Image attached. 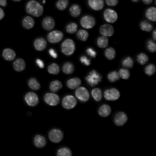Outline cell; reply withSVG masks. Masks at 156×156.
Listing matches in <instances>:
<instances>
[{"instance_id":"53","label":"cell","mask_w":156,"mask_h":156,"mask_svg":"<svg viewBox=\"0 0 156 156\" xmlns=\"http://www.w3.org/2000/svg\"><path fill=\"white\" fill-rule=\"evenodd\" d=\"M131 1L133 2H137L139 1L140 0H131Z\"/></svg>"},{"instance_id":"16","label":"cell","mask_w":156,"mask_h":156,"mask_svg":"<svg viewBox=\"0 0 156 156\" xmlns=\"http://www.w3.org/2000/svg\"><path fill=\"white\" fill-rule=\"evenodd\" d=\"M34 47L36 51H42L46 49L47 43L43 37H38L34 40L33 42Z\"/></svg>"},{"instance_id":"48","label":"cell","mask_w":156,"mask_h":156,"mask_svg":"<svg viewBox=\"0 0 156 156\" xmlns=\"http://www.w3.org/2000/svg\"><path fill=\"white\" fill-rule=\"evenodd\" d=\"M5 17V12L3 9L0 8V21L3 20Z\"/></svg>"},{"instance_id":"12","label":"cell","mask_w":156,"mask_h":156,"mask_svg":"<svg viewBox=\"0 0 156 156\" xmlns=\"http://www.w3.org/2000/svg\"><path fill=\"white\" fill-rule=\"evenodd\" d=\"M128 118L127 115L123 111H118L114 115L113 121L114 124L117 126H122L127 122Z\"/></svg>"},{"instance_id":"23","label":"cell","mask_w":156,"mask_h":156,"mask_svg":"<svg viewBox=\"0 0 156 156\" xmlns=\"http://www.w3.org/2000/svg\"><path fill=\"white\" fill-rule=\"evenodd\" d=\"M35 21L32 17L26 16L22 21V25L26 30H31L34 27Z\"/></svg>"},{"instance_id":"47","label":"cell","mask_w":156,"mask_h":156,"mask_svg":"<svg viewBox=\"0 0 156 156\" xmlns=\"http://www.w3.org/2000/svg\"><path fill=\"white\" fill-rule=\"evenodd\" d=\"M49 54L50 55L54 58H56L58 56L57 55V53H56V51L53 49H51L49 50Z\"/></svg>"},{"instance_id":"15","label":"cell","mask_w":156,"mask_h":156,"mask_svg":"<svg viewBox=\"0 0 156 156\" xmlns=\"http://www.w3.org/2000/svg\"><path fill=\"white\" fill-rule=\"evenodd\" d=\"M105 0H87L88 7L95 11L102 10L105 7Z\"/></svg>"},{"instance_id":"21","label":"cell","mask_w":156,"mask_h":156,"mask_svg":"<svg viewBox=\"0 0 156 156\" xmlns=\"http://www.w3.org/2000/svg\"><path fill=\"white\" fill-rule=\"evenodd\" d=\"M2 57L7 61H13L16 58V54L15 51L11 48H5L2 51Z\"/></svg>"},{"instance_id":"2","label":"cell","mask_w":156,"mask_h":156,"mask_svg":"<svg viewBox=\"0 0 156 156\" xmlns=\"http://www.w3.org/2000/svg\"><path fill=\"white\" fill-rule=\"evenodd\" d=\"M102 76L96 70L89 71L85 77V81L88 85L94 87L99 84L102 81Z\"/></svg>"},{"instance_id":"6","label":"cell","mask_w":156,"mask_h":156,"mask_svg":"<svg viewBox=\"0 0 156 156\" xmlns=\"http://www.w3.org/2000/svg\"><path fill=\"white\" fill-rule=\"evenodd\" d=\"M62 106L66 109H72L74 108L77 105V99L74 96L67 94L63 98Z\"/></svg>"},{"instance_id":"32","label":"cell","mask_w":156,"mask_h":156,"mask_svg":"<svg viewBox=\"0 0 156 156\" xmlns=\"http://www.w3.org/2000/svg\"><path fill=\"white\" fill-rule=\"evenodd\" d=\"M76 35L77 39L81 41L86 42L88 40L89 37V33L88 31L85 30H78L76 32Z\"/></svg>"},{"instance_id":"40","label":"cell","mask_w":156,"mask_h":156,"mask_svg":"<svg viewBox=\"0 0 156 156\" xmlns=\"http://www.w3.org/2000/svg\"><path fill=\"white\" fill-rule=\"evenodd\" d=\"M107 79L110 83H114L120 79L119 74L117 71H113L109 72L107 75Z\"/></svg>"},{"instance_id":"49","label":"cell","mask_w":156,"mask_h":156,"mask_svg":"<svg viewBox=\"0 0 156 156\" xmlns=\"http://www.w3.org/2000/svg\"><path fill=\"white\" fill-rule=\"evenodd\" d=\"M36 63L41 68H43L44 67V64L41 60H40V59H37V61H36Z\"/></svg>"},{"instance_id":"37","label":"cell","mask_w":156,"mask_h":156,"mask_svg":"<svg viewBox=\"0 0 156 156\" xmlns=\"http://www.w3.org/2000/svg\"><path fill=\"white\" fill-rule=\"evenodd\" d=\"M73 155L72 150L68 147H63L58 149L56 152L57 156H71Z\"/></svg>"},{"instance_id":"22","label":"cell","mask_w":156,"mask_h":156,"mask_svg":"<svg viewBox=\"0 0 156 156\" xmlns=\"http://www.w3.org/2000/svg\"><path fill=\"white\" fill-rule=\"evenodd\" d=\"M145 16L146 19L150 21L155 22L156 21V8L151 7L145 11Z\"/></svg>"},{"instance_id":"25","label":"cell","mask_w":156,"mask_h":156,"mask_svg":"<svg viewBox=\"0 0 156 156\" xmlns=\"http://www.w3.org/2000/svg\"><path fill=\"white\" fill-rule=\"evenodd\" d=\"M69 12L71 16L73 18H77L81 15L82 9L81 6L78 4H73L69 8Z\"/></svg>"},{"instance_id":"26","label":"cell","mask_w":156,"mask_h":156,"mask_svg":"<svg viewBox=\"0 0 156 156\" xmlns=\"http://www.w3.org/2000/svg\"><path fill=\"white\" fill-rule=\"evenodd\" d=\"M139 27L141 30L147 32L151 31L153 29V25L148 20H142L139 23Z\"/></svg>"},{"instance_id":"9","label":"cell","mask_w":156,"mask_h":156,"mask_svg":"<svg viewBox=\"0 0 156 156\" xmlns=\"http://www.w3.org/2000/svg\"><path fill=\"white\" fill-rule=\"evenodd\" d=\"M64 37L62 32L58 30H52L47 35V41L50 43L55 44L61 42Z\"/></svg>"},{"instance_id":"35","label":"cell","mask_w":156,"mask_h":156,"mask_svg":"<svg viewBox=\"0 0 156 156\" xmlns=\"http://www.w3.org/2000/svg\"><path fill=\"white\" fill-rule=\"evenodd\" d=\"M104 54L108 60H113L115 58L116 52L115 48L110 47L105 50Z\"/></svg>"},{"instance_id":"10","label":"cell","mask_w":156,"mask_h":156,"mask_svg":"<svg viewBox=\"0 0 156 156\" xmlns=\"http://www.w3.org/2000/svg\"><path fill=\"white\" fill-rule=\"evenodd\" d=\"M44 100L48 105L55 106L60 103V98L55 93H47L44 96Z\"/></svg>"},{"instance_id":"33","label":"cell","mask_w":156,"mask_h":156,"mask_svg":"<svg viewBox=\"0 0 156 156\" xmlns=\"http://www.w3.org/2000/svg\"><path fill=\"white\" fill-rule=\"evenodd\" d=\"M65 30L69 34L75 33L78 30V25L76 23L71 22L66 24Z\"/></svg>"},{"instance_id":"14","label":"cell","mask_w":156,"mask_h":156,"mask_svg":"<svg viewBox=\"0 0 156 156\" xmlns=\"http://www.w3.org/2000/svg\"><path fill=\"white\" fill-rule=\"evenodd\" d=\"M99 31L101 35L107 37H111L115 33L114 27L109 23H105L101 25L99 28Z\"/></svg>"},{"instance_id":"24","label":"cell","mask_w":156,"mask_h":156,"mask_svg":"<svg viewBox=\"0 0 156 156\" xmlns=\"http://www.w3.org/2000/svg\"><path fill=\"white\" fill-rule=\"evenodd\" d=\"M13 66L16 72H23L26 68V63L23 59L18 58L13 62Z\"/></svg>"},{"instance_id":"27","label":"cell","mask_w":156,"mask_h":156,"mask_svg":"<svg viewBox=\"0 0 156 156\" xmlns=\"http://www.w3.org/2000/svg\"><path fill=\"white\" fill-rule=\"evenodd\" d=\"M62 70L64 73L66 74H72L75 71L74 65L72 62H66L62 66Z\"/></svg>"},{"instance_id":"43","label":"cell","mask_w":156,"mask_h":156,"mask_svg":"<svg viewBox=\"0 0 156 156\" xmlns=\"http://www.w3.org/2000/svg\"><path fill=\"white\" fill-rule=\"evenodd\" d=\"M156 66L153 64L151 63L146 66L144 69V72L147 75L151 76L156 72Z\"/></svg>"},{"instance_id":"4","label":"cell","mask_w":156,"mask_h":156,"mask_svg":"<svg viewBox=\"0 0 156 156\" xmlns=\"http://www.w3.org/2000/svg\"><path fill=\"white\" fill-rule=\"evenodd\" d=\"M95 18L90 14H86L80 19V23L81 27L86 30L93 29L96 25Z\"/></svg>"},{"instance_id":"1","label":"cell","mask_w":156,"mask_h":156,"mask_svg":"<svg viewBox=\"0 0 156 156\" xmlns=\"http://www.w3.org/2000/svg\"><path fill=\"white\" fill-rule=\"evenodd\" d=\"M25 10L28 14L37 18L41 16L44 12L43 6L35 0L28 2L25 6Z\"/></svg>"},{"instance_id":"29","label":"cell","mask_w":156,"mask_h":156,"mask_svg":"<svg viewBox=\"0 0 156 156\" xmlns=\"http://www.w3.org/2000/svg\"><path fill=\"white\" fill-rule=\"evenodd\" d=\"M108 39L106 36H99L96 40V44L99 48L104 49L106 48L108 45Z\"/></svg>"},{"instance_id":"39","label":"cell","mask_w":156,"mask_h":156,"mask_svg":"<svg viewBox=\"0 0 156 156\" xmlns=\"http://www.w3.org/2000/svg\"><path fill=\"white\" fill-rule=\"evenodd\" d=\"M69 4V0H57L55 2V7L60 11L66 9Z\"/></svg>"},{"instance_id":"19","label":"cell","mask_w":156,"mask_h":156,"mask_svg":"<svg viewBox=\"0 0 156 156\" xmlns=\"http://www.w3.org/2000/svg\"><path fill=\"white\" fill-rule=\"evenodd\" d=\"M111 111V107L108 104H104L98 108V113L101 117L106 118L110 115Z\"/></svg>"},{"instance_id":"45","label":"cell","mask_w":156,"mask_h":156,"mask_svg":"<svg viewBox=\"0 0 156 156\" xmlns=\"http://www.w3.org/2000/svg\"><path fill=\"white\" fill-rule=\"evenodd\" d=\"M85 53L87 56L92 58H95L97 55L96 51L92 47H88L86 48Z\"/></svg>"},{"instance_id":"30","label":"cell","mask_w":156,"mask_h":156,"mask_svg":"<svg viewBox=\"0 0 156 156\" xmlns=\"http://www.w3.org/2000/svg\"><path fill=\"white\" fill-rule=\"evenodd\" d=\"M121 65L124 68L127 69L132 68L134 66V60L131 56H126L121 61Z\"/></svg>"},{"instance_id":"46","label":"cell","mask_w":156,"mask_h":156,"mask_svg":"<svg viewBox=\"0 0 156 156\" xmlns=\"http://www.w3.org/2000/svg\"><path fill=\"white\" fill-rule=\"evenodd\" d=\"M105 2L108 6L115 7L119 3V0H105Z\"/></svg>"},{"instance_id":"42","label":"cell","mask_w":156,"mask_h":156,"mask_svg":"<svg viewBox=\"0 0 156 156\" xmlns=\"http://www.w3.org/2000/svg\"><path fill=\"white\" fill-rule=\"evenodd\" d=\"M119 77L124 80H128L130 77V73L127 68H121L118 72Z\"/></svg>"},{"instance_id":"44","label":"cell","mask_w":156,"mask_h":156,"mask_svg":"<svg viewBox=\"0 0 156 156\" xmlns=\"http://www.w3.org/2000/svg\"><path fill=\"white\" fill-rule=\"evenodd\" d=\"M80 62L86 66H89L91 65V60L88 56L86 55H81L79 57Z\"/></svg>"},{"instance_id":"36","label":"cell","mask_w":156,"mask_h":156,"mask_svg":"<svg viewBox=\"0 0 156 156\" xmlns=\"http://www.w3.org/2000/svg\"><path fill=\"white\" fill-rule=\"evenodd\" d=\"M28 86L30 89L38 91L41 88V84L35 78H31L28 81Z\"/></svg>"},{"instance_id":"13","label":"cell","mask_w":156,"mask_h":156,"mask_svg":"<svg viewBox=\"0 0 156 156\" xmlns=\"http://www.w3.org/2000/svg\"><path fill=\"white\" fill-rule=\"evenodd\" d=\"M24 100L26 104L30 107H35L39 104L40 99L36 93L29 92L25 94Z\"/></svg>"},{"instance_id":"41","label":"cell","mask_w":156,"mask_h":156,"mask_svg":"<svg viewBox=\"0 0 156 156\" xmlns=\"http://www.w3.org/2000/svg\"><path fill=\"white\" fill-rule=\"evenodd\" d=\"M152 39H148L146 42V47L147 50L151 53H155L156 51V44Z\"/></svg>"},{"instance_id":"50","label":"cell","mask_w":156,"mask_h":156,"mask_svg":"<svg viewBox=\"0 0 156 156\" xmlns=\"http://www.w3.org/2000/svg\"><path fill=\"white\" fill-rule=\"evenodd\" d=\"M0 6L5 7L7 6V0H0Z\"/></svg>"},{"instance_id":"7","label":"cell","mask_w":156,"mask_h":156,"mask_svg":"<svg viewBox=\"0 0 156 156\" xmlns=\"http://www.w3.org/2000/svg\"><path fill=\"white\" fill-rule=\"evenodd\" d=\"M120 92L115 87L107 88L104 92V98L107 101H116L120 98Z\"/></svg>"},{"instance_id":"17","label":"cell","mask_w":156,"mask_h":156,"mask_svg":"<svg viewBox=\"0 0 156 156\" xmlns=\"http://www.w3.org/2000/svg\"><path fill=\"white\" fill-rule=\"evenodd\" d=\"M55 21L53 18L50 16L45 17L42 21V26L46 31H51L55 28Z\"/></svg>"},{"instance_id":"52","label":"cell","mask_w":156,"mask_h":156,"mask_svg":"<svg viewBox=\"0 0 156 156\" xmlns=\"http://www.w3.org/2000/svg\"><path fill=\"white\" fill-rule=\"evenodd\" d=\"M152 39H153V40H154L155 41H156V30L155 29V30H153V31H152Z\"/></svg>"},{"instance_id":"28","label":"cell","mask_w":156,"mask_h":156,"mask_svg":"<svg viewBox=\"0 0 156 156\" xmlns=\"http://www.w3.org/2000/svg\"><path fill=\"white\" fill-rule=\"evenodd\" d=\"M63 85L61 81L58 80H53L51 82L49 86L50 90L53 93H56L62 89Z\"/></svg>"},{"instance_id":"34","label":"cell","mask_w":156,"mask_h":156,"mask_svg":"<svg viewBox=\"0 0 156 156\" xmlns=\"http://www.w3.org/2000/svg\"><path fill=\"white\" fill-rule=\"evenodd\" d=\"M91 95L94 100L96 102H100L102 99V90L98 87H95L91 91Z\"/></svg>"},{"instance_id":"51","label":"cell","mask_w":156,"mask_h":156,"mask_svg":"<svg viewBox=\"0 0 156 156\" xmlns=\"http://www.w3.org/2000/svg\"><path fill=\"white\" fill-rule=\"evenodd\" d=\"M144 4L145 5H149L152 3L153 0H142Z\"/></svg>"},{"instance_id":"54","label":"cell","mask_w":156,"mask_h":156,"mask_svg":"<svg viewBox=\"0 0 156 156\" xmlns=\"http://www.w3.org/2000/svg\"><path fill=\"white\" fill-rule=\"evenodd\" d=\"M12 1L14 2H18L21 1L22 0H12Z\"/></svg>"},{"instance_id":"38","label":"cell","mask_w":156,"mask_h":156,"mask_svg":"<svg viewBox=\"0 0 156 156\" xmlns=\"http://www.w3.org/2000/svg\"><path fill=\"white\" fill-rule=\"evenodd\" d=\"M47 70L48 73L51 74L57 75L60 73V66L56 63H52L49 65L47 68Z\"/></svg>"},{"instance_id":"5","label":"cell","mask_w":156,"mask_h":156,"mask_svg":"<svg viewBox=\"0 0 156 156\" xmlns=\"http://www.w3.org/2000/svg\"><path fill=\"white\" fill-rule=\"evenodd\" d=\"M48 137L49 140L53 143H60L63 139L64 133L60 129L54 128L49 131Z\"/></svg>"},{"instance_id":"8","label":"cell","mask_w":156,"mask_h":156,"mask_svg":"<svg viewBox=\"0 0 156 156\" xmlns=\"http://www.w3.org/2000/svg\"><path fill=\"white\" fill-rule=\"evenodd\" d=\"M76 98L82 102H86L90 98V93L85 87H79L75 92Z\"/></svg>"},{"instance_id":"3","label":"cell","mask_w":156,"mask_h":156,"mask_svg":"<svg viewBox=\"0 0 156 156\" xmlns=\"http://www.w3.org/2000/svg\"><path fill=\"white\" fill-rule=\"evenodd\" d=\"M62 52L66 56H71L76 51V44L73 39L70 38L65 40L61 45Z\"/></svg>"},{"instance_id":"31","label":"cell","mask_w":156,"mask_h":156,"mask_svg":"<svg viewBox=\"0 0 156 156\" xmlns=\"http://www.w3.org/2000/svg\"><path fill=\"white\" fill-rule=\"evenodd\" d=\"M137 62L141 65H145L147 63L149 58L147 55L144 52H140L136 56Z\"/></svg>"},{"instance_id":"18","label":"cell","mask_w":156,"mask_h":156,"mask_svg":"<svg viewBox=\"0 0 156 156\" xmlns=\"http://www.w3.org/2000/svg\"><path fill=\"white\" fill-rule=\"evenodd\" d=\"M82 81L80 78L77 77L69 78L66 82V87L69 89L75 90L81 86Z\"/></svg>"},{"instance_id":"11","label":"cell","mask_w":156,"mask_h":156,"mask_svg":"<svg viewBox=\"0 0 156 156\" xmlns=\"http://www.w3.org/2000/svg\"><path fill=\"white\" fill-rule=\"evenodd\" d=\"M103 17L105 20L108 23H114L118 19L116 11L111 9H107L103 12Z\"/></svg>"},{"instance_id":"20","label":"cell","mask_w":156,"mask_h":156,"mask_svg":"<svg viewBox=\"0 0 156 156\" xmlns=\"http://www.w3.org/2000/svg\"><path fill=\"white\" fill-rule=\"evenodd\" d=\"M33 142L36 147L41 148L46 146L47 140L44 136L41 134H37L34 138Z\"/></svg>"}]
</instances>
